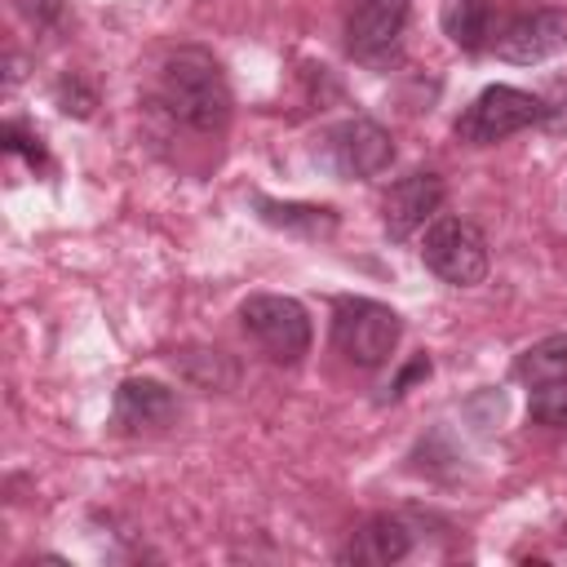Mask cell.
Returning <instances> with one entry per match:
<instances>
[{"mask_svg":"<svg viewBox=\"0 0 567 567\" xmlns=\"http://www.w3.org/2000/svg\"><path fill=\"white\" fill-rule=\"evenodd\" d=\"M159 102L177 124H186L195 133H221L230 120V84H226L217 58L199 44H182L164 58Z\"/></svg>","mask_w":567,"mask_h":567,"instance_id":"obj_1","label":"cell"},{"mask_svg":"<svg viewBox=\"0 0 567 567\" xmlns=\"http://www.w3.org/2000/svg\"><path fill=\"white\" fill-rule=\"evenodd\" d=\"M93 102H97V97H93V93H89V89H84L75 75L58 80V106H62L66 115H75V120H89V115H93Z\"/></svg>","mask_w":567,"mask_h":567,"instance_id":"obj_17","label":"cell"},{"mask_svg":"<svg viewBox=\"0 0 567 567\" xmlns=\"http://www.w3.org/2000/svg\"><path fill=\"white\" fill-rule=\"evenodd\" d=\"M173 363L199 390H230L239 381V368H235V359L226 350H182Z\"/></svg>","mask_w":567,"mask_h":567,"instance_id":"obj_13","label":"cell"},{"mask_svg":"<svg viewBox=\"0 0 567 567\" xmlns=\"http://www.w3.org/2000/svg\"><path fill=\"white\" fill-rule=\"evenodd\" d=\"M408 27V0H350L346 49L359 62H385Z\"/></svg>","mask_w":567,"mask_h":567,"instance_id":"obj_8","label":"cell"},{"mask_svg":"<svg viewBox=\"0 0 567 567\" xmlns=\"http://www.w3.org/2000/svg\"><path fill=\"white\" fill-rule=\"evenodd\" d=\"M111 412H115V425L120 430H128V434H155V430H168L182 416V403H177V394L164 381H155V377H128V381H120Z\"/></svg>","mask_w":567,"mask_h":567,"instance_id":"obj_9","label":"cell"},{"mask_svg":"<svg viewBox=\"0 0 567 567\" xmlns=\"http://www.w3.org/2000/svg\"><path fill=\"white\" fill-rule=\"evenodd\" d=\"M421 261L443 284L474 288V284L487 279V266H492L487 235L474 221H465V217H434L425 239H421Z\"/></svg>","mask_w":567,"mask_h":567,"instance_id":"obj_3","label":"cell"},{"mask_svg":"<svg viewBox=\"0 0 567 567\" xmlns=\"http://www.w3.org/2000/svg\"><path fill=\"white\" fill-rule=\"evenodd\" d=\"M0 137H4V151L27 155V164H31V168H35V164L44 168V159H49V155H44V146H40V137H35V133H27L22 124H4V128H0Z\"/></svg>","mask_w":567,"mask_h":567,"instance_id":"obj_18","label":"cell"},{"mask_svg":"<svg viewBox=\"0 0 567 567\" xmlns=\"http://www.w3.org/2000/svg\"><path fill=\"white\" fill-rule=\"evenodd\" d=\"M239 323L275 363H301L310 350V315L297 297L257 292L239 306Z\"/></svg>","mask_w":567,"mask_h":567,"instance_id":"obj_4","label":"cell"},{"mask_svg":"<svg viewBox=\"0 0 567 567\" xmlns=\"http://www.w3.org/2000/svg\"><path fill=\"white\" fill-rule=\"evenodd\" d=\"M558 49H567V13L554 9V4L514 13V18L501 27V35H496V58L518 62V66L545 62V58H554Z\"/></svg>","mask_w":567,"mask_h":567,"instance_id":"obj_7","label":"cell"},{"mask_svg":"<svg viewBox=\"0 0 567 567\" xmlns=\"http://www.w3.org/2000/svg\"><path fill=\"white\" fill-rule=\"evenodd\" d=\"M527 416L545 430H563L567 434V377L540 381L527 390Z\"/></svg>","mask_w":567,"mask_h":567,"instance_id":"obj_16","label":"cell"},{"mask_svg":"<svg viewBox=\"0 0 567 567\" xmlns=\"http://www.w3.org/2000/svg\"><path fill=\"white\" fill-rule=\"evenodd\" d=\"M403 337V319L372 301V297H346L332 315V346L354 368H381Z\"/></svg>","mask_w":567,"mask_h":567,"instance_id":"obj_2","label":"cell"},{"mask_svg":"<svg viewBox=\"0 0 567 567\" xmlns=\"http://www.w3.org/2000/svg\"><path fill=\"white\" fill-rule=\"evenodd\" d=\"M328 159H332V168L341 177H359L363 182V177H377V173L390 168L394 137L377 120L354 115V120H341V124L328 128Z\"/></svg>","mask_w":567,"mask_h":567,"instance_id":"obj_6","label":"cell"},{"mask_svg":"<svg viewBox=\"0 0 567 567\" xmlns=\"http://www.w3.org/2000/svg\"><path fill=\"white\" fill-rule=\"evenodd\" d=\"M412 554V523L399 514H377L368 518L341 549V563H359V567H390L399 558Z\"/></svg>","mask_w":567,"mask_h":567,"instance_id":"obj_11","label":"cell"},{"mask_svg":"<svg viewBox=\"0 0 567 567\" xmlns=\"http://www.w3.org/2000/svg\"><path fill=\"white\" fill-rule=\"evenodd\" d=\"M18 9L27 13V22H35V31H44L62 18V0H18Z\"/></svg>","mask_w":567,"mask_h":567,"instance_id":"obj_19","label":"cell"},{"mask_svg":"<svg viewBox=\"0 0 567 567\" xmlns=\"http://www.w3.org/2000/svg\"><path fill=\"white\" fill-rule=\"evenodd\" d=\"M443 204V177L439 173H408L399 177L381 199V226L390 239L416 235Z\"/></svg>","mask_w":567,"mask_h":567,"instance_id":"obj_10","label":"cell"},{"mask_svg":"<svg viewBox=\"0 0 567 567\" xmlns=\"http://www.w3.org/2000/svg\"><path fill=\"white\" fill-rule=\"evenodd\" d=\"M252 208H257V217L266 226L292 230L301 239H328L337 230V213L323 208V204H292V199H266V195H257Z\"/></svg>","mask_w":567,"mask_h":567,"instance_id":"obj_12","label":"cell"},{"mask_svg":"<svg viewBox=\"0 0 567 567\" xmlns=\"http://www.w3.org/2000/svg\"><path fill=\"white\" fill-rule=\"evenodd\" d=\"M545 120V102L527 89H514V84H487L456 120V137L470 142V146H492V142H505L514 133H523L527 124Z\"/></svg>","mask_w":567,"mask_h":567,"instance_id":"obj_5","label":"cell"},{"mask_svg":"<svg viewBox=\"0 0 567 567\" xmlns=\"http://www.w3.org/2000/svg\"><path fill=\"white\" fill-rule=\"evenodd\" d=\"M514 377L527 381V385H540V381H554V377H567V332H554L536 346H527L514 363Z\"/></svg>","mask_w":567,"mask_h":567,"instance_id":"obj_15","label":"cell"},{"mask_svg":"<svg viewBox=\"0 0 567 567\" xmlns=\"http://www.w3.org/2000/svg\"><path fill=\"white\" fill-rule=\"evenodd\" d=\"M487 18H492L487 0H443V9H439V22H443L447 40L461 44V49H478L483 44Z\"/></svg>","mask_w":567,"mask_h":567,"instance_id":"obj_14","label":"cell"}]
</instances>
